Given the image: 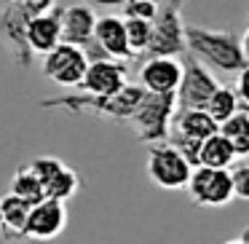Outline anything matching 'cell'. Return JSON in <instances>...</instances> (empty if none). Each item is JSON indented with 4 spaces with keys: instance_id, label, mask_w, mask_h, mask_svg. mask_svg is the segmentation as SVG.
Listing matches in <instances>:
<instances>
[{
    "instance_id": "1",
    "label": "cell",
    "mask_w": 249,
    "mask_h": 244,
    "mask_svg": "<svg viewBox=\"0 0 249 244\" xmlns=\"http://www.w3.org/2000/svg\"><path fill=\"white\" fill-rule=\"evenodd\" d=\"M147 94V89L137 86V83H126L121 92L115 94H91L83 89L81 94H62L54 99H40V108H51V110H65V113H75V115H97V118H107V121H126L137 113L142 97Z\"/></svg>"
},
{
    "instance_id": "2",
    "label": "cell",
    "mask_w": 249,
    "mask_h": 244,
    "mask_svg": "<svg viewBox=\"0 0 249 244\" xmlns=\"http://www.w3.org/2000/svg\"><path fill=\"white\" fill-rule=\"evenodd\" d=\"M188 51L198 56L212 70L222 73H241L249 65L244 38L231 30H209L201 24H188Z\"/></svg>"
},
{
    "instance_id": "3",
    "label": "cell",
    "mask_w": 249,
    "mask_h": 244,
    "mask_svg": "<svg viewBox=\"0 0 249 244\" xmlns=\"http://www.w3.org/2000/svg\"><path fill=\"white\" fill-rule=\"evenodd\" d=\"M177 92H147L142 97L137 113L129 118V126L134 137L145 145L158 140H169L172 121L177 113Z\"/></svg>"
},
{
    "instance_id": "4",
    "label": "cell",
    "mask_w": 249,
    "mask_h": 244,
    "mask_svg": "<svg viewBox=\"0 0 249 244\" xmlns=\"http://www.w3.org/2000/svg\"><path fill=\"white\" fill-rule=\"evenodd\" d=\"M193 161L174 145L172 140H158L147 145V177L161 190H182L188 188Z\"/></svg>"
},
{
    "instance_id": "5",
    "label": "cell",
    "mask_w": 249,
    "mask_h": 244,
    "mask_svg": "<svg viewBox=\"0 0 249 244\" xmlns=\"http://www.w3.org/2000/svg\"><path fill=\"white\" fill-rule=\"evenodd\" d=\"M185 0H163L153 19V40L147 54L150 56H179L188 51V27L182 22Z\"/></svg>"
},
{
    "instance_id": "6",
    "label": "cell",
    "mask_w": 249,
    "mask_h": 244,
    "mask_svg": "<svg viewBox=\"0 0 249 244\" xmlns=\"http://www.w3.org/2000/svg\"><path fill=\"white\" fill-rule=\"evenodd\" d=\"M91 65V56L83 46L67 43L62 40L56 49H51L49 54H43V78H49L51 83L62 89H81L83 78H86V70Z\"/></svg>"
},
{
    "instance_id": "7",
    "label": "cell",
    "mask_w": 249,
    "mask_h": 244,
    "mask_svg": "<svg viewBox=\"0 0 249 244\" xmlns=\"http://www.w3.org/2000/svg\"><path fill=\"white\" fill-rule=\"evenodd\" d=\"M188 193L190 201L196 206H206V209H217V206H225L236 199V190H233V174L228 169H217V167H198L193 169L188 183Z\"/></svg>"
},
{
    "instance_id": "8",
    "label": "cell",
    "mask_w": 249,
    "mask_h": 244,
    "mask_svg": "<svg viewBox=\"0 0 249 244\" xmlns=\"http://www.w3.org/2000/svg\"><path fill=\"white\" fill-rule=\"evenodd\" d=\"M182 62H185V73H182V81H179V89H177V105L179 108H206L212 94L220 89L214 73H212L209 65H204L190 51H185Z\"/></svg>"
},
{
    "instance_id": "9",
    "label": "cell",
    "mask_w": 249,
    "mask_h": 244,
    "mask_svg": "<svg viewBox=\"0 0 249 244\" xmlns=\"http://www.w3.org/2000/svg\"><path fill=\"white\" fill-rule=\"evenodd\" d=\"M27 27H30V17L24 14V8L19 3H6L0 8V40H3L6 51L19 67H30L35 59V51L27 38Z\"/></svg>"
},
{
    "instance_id": "10",
    "label": "cell",
    "mask_w": 249,
    "mask_h": 244,
    "mask_svg": "<svg viewBox=\"0 0 249 244\" xmlns=\"http://www.w3.org/2000/svg\"><path fill=\"white\" fill-rule=\"evenodd\" d=\"M30 164H33V169L40 174V180H43L46 196H49V199L67 201V199H72V196L78 193V188H81V174H78L72 167H67L62 158L40 156V158H35V161H30Z\"/></svg>"
},
{
    "instance_id": "11",
    "label": "cell",
    "mask_w": 249,
    "mask_h": 244,
    "mask_svg": "<svg viewBox=\"0 0 249 244\" xmlns=\"http://www.w3.org/2000/svg\"><path fill=\"white\" fill-rule=\"evenodd\" d=\"M67 225V206L62 199H49L33 204L24 239H56Z\"/></svg>"
},
{
    "instance_id": "12",
    "label": "cell",
    "mask_w": 249,
    "mask_h": 244,
    "mask_svg": "<svg viewBox=\"0 0 249 244\" xmlns=\"http://www.w3.org/2000/svg\"><path fill=\"white\" fill-rule=\"evenodd\" d=\"M129 83V67L124 59H113V56H97L91 59L83 78V86L91 94H115Z\"/></svg>"
},
{
    "instance_id": "13",
    "label": "cell",
    "mask_w": 249,
    "mask_h": 244,
    "mask_svg": "<svg viewBox=\"0 0 249 244\" xmlns=\"http://www.w3.org/2000/svg\"><path fill=\"white\" fill-rule=\"evenodd\" d=\"M94 46L99 49L102 56L113 59H134L129 46V33H126V17L105 14L97 19V33H94Z\"/></svg>"
},
{
    "instance_id": "14",
    "label": "cell",
    "mask_w": 249,
    "mask_h": 244,
    "mask_svg": "<svg viewBox=\"0 0 249 244\" xmlns=\"http://www.w3.org/2000/svg\"><path fill=\"white\" fill-rule=\"evenodd\" d=\"M185 73L179 56H150L140 67V83L147 92H177Z\"/></svg>"
},
{
    "instance_id": "15",
    "label": "cell",
    "mask_w": 249,
    "mask_h": 244,
    "mask_svg": "<svg viewBox=\"0 0 249 244\" xmlns=\"http://www.w3.org/2000/svg\"><path fill=\"white\" fill-rule=\"evenodd\" d=\"M97 14L89 3H75V6L62 8V40L75 46H89L94 43V33H97Z\"/></svg>"
},
{
    "instance_id": "16",
    "label": "cell",
    "mask_w": 249,
    "mask_h": 244,
    "mask_svg": "<svg viewBox=\"0 0 249 244\" xmlns=\"http://www.w3.org/2000/svg\"><path fill=\"white\" fill-rule=\"evenodd\" d=\"M220 131V121L206 108H177L172 121V137H190V140H206L209 134Z\"/></svg>"
},
{
    "instance_id": "17",
    "label": "cell",
    "mask_w": 249,
    "mask_h": 244,
    "mask_svg": "<svg viewBox=\"0 0 249 244\" xmlns=\"http://www.w3.org/2000/svg\"><path fill=\"white\" fill-rule=\"evenodd\" d=\"M27 38L33 51L40 56L49 54L51 49H56L62 43V8H54V11L38 14V17L30 19Z\"/></svg>"
},
{
    "instance_id": "18",
    "label": "cell",
    "mask_w": 249,
    "mask_h": 244,
    "mask_svg": "<svg viewBox=\"0 0 249 244\" xmlns=\"http://www.w3.org/2000/svg\"><path fill=\"white\" fill-rule=\"evenodd\" d=\"M3 206V233L8 239H24V228H27L30 212H33V201L22 199L19 193H8L0 199Z\"/></svg>"
},
{
    "instance_id": "19",
    "label": "cell",
    "mask_w": 249,
    "mask_h": 244,
    "mask_svg": "<svg viewBox=\"0 0 249 244\" xmlns=\"http://www.w3.org/2000/svg\"><path fill=\"white\" fill-rule=\"evenodd\" d=\"M238 158L233 142L228 140L222 131H214L209 134L204 142H201V150H198V164L204 167H217V169H228L233 161Z\"/></svg>"
},
{
    "instance_id": "20",
    "label": "cell",
    "mask_w": 249,
    "mask_h": 244,
    "mask_svg": "<svg viewBox=\"0 0 249 244\" xmlns=\"http://www.w3.org/2000/svg\"><path fill=\"white\" fill-rule=\"evenodd\" d=\"M11 190L19 193L22 199L33 201V204H38V201L46 199V185H43V180H40V174L33 169V164H24V167H19L17 172H14Z\"/></svg>"
},
{
    "instance_id": "21",
    "label": "cell",
    "mask_w": 249,
    "mask_h": 244,
    "mask_svg": "<svg viewBox=\"0 0 249 244\" xmlns=\"http://www.w3.org/2000/svg\"><path fill=\"white\" fill-rule=\"evenodd\" d=\"M220 131L233 142V148H236L238 156L241 158L249 156V110H244V108L236 110L231 118L220 124Z\"/></svg>"
},
{
    "instance_id": "22",
    "label": "cell",
    "mask_w": 249,
    "mask_h": 244,
    "mask_svg": "<svg viewBox=\"0 0 249 244\" xmlns=\"http://www.w3.org/2000/svg\"><path fill=\"white\" fill-rule=\"evenodd\" d=\"M206 110H209L212 115H214L217 121H228L236 110H241V99H238V92L236 86H220L214 94H212L209 105H206Z\"/></svg>"
},
{
    "instance_id": "23",
    "label": "cell",
    "mask_w": 249,
    "mask_h": 244,
    "mask_svg": "<svg viewBox=\"0 0 249 244\" xmlns=\"http://www.w3.org/2000/svg\"><path fill=\"white\" fill-rule=\"evenodd\" d=\"M126 33H129L131 54H134V56L147 54V49H150V40H153V19L126 17Z\"/></svg>"
},
{
    "instance_id": "24",
    "label": "cell",
    "mask_w": 249,
    "mask_h": 244,
    "mask_svg": "<svg viewBox=\"0 0 249 244\" xmlns=\"http://www.w3.org/2000/svg\"><path fill=\"white\" fill-rule=\"evenodd\" d=\"M163 0H126L124 6V17H140V19H156L158 8Z\"/></svg>"
},
{
    "instance_id": "25",
    "label": "cell",
    "mask_w": 249,
    "mask_h": 244,
    "mask_svg": "<svg viewBox=\"0 0 249 244\" xmlns=\"http://www.w3.org/2000/svg\"><path fill=\"white\" fill-rule=\"evenodd\" d=\"M231 174H233V190H236V199L249 201V164L236 167Z\"/></svg>"
},
{
    "instance_id": "26",
    "label": "cell",
    "mask_w": 249,
    "mask_h": 244,
    "mask_svg": "<svg viewBox=\"0 0 249 244\" xmlns=\"http://www.w3.org/2000/svg\"><path fill=\"white\" fill-rule=\"evenodd\" d=\"M19 6L24 8V14H27L30 19L38 17V14H46V11H54L56 8V0H22Z\"/></svg>"
},
{
    "instance_id": "27",
    "label": "cell",
    "mask_w": 249,
    "mask_h": 244,
    "mask_svg": "<svg viewBox=\"0 0 249 244\" xmlns=\"http://www.w3.org/2000/svg\"><path fill=\"white\" fill-rule=\"evenodd\" d=\"M236 92H238V99H241V108L244 110H249V65L244 67L241 73H238V78H236Z\"/></svg>"
},
{
    "instance_id": "28",
    "label": "cell",
    "mask_w": 249,
    "mask_h": 244,
    "mask_svg": "<svg viewBox=\"0 0 249 244\" xmlns=\"http://www.w3.org/2000/svg\"><path fill=\"white\" fill-rule=\"evenodd\" d=\"M91 6H105V8H113V6H124L126 0H89Z\"/></svg>"
},
{
    "instance_id": "29",
    "label": "cell",
    "mask_w": 249,
    "mask_h": 244,
    "mask_svg": "<svg viewBox=\"0 0 249 244\" xmlns=\"http://www.w3.org/2000/svg\"><path fill=\"white\" fill-rule=\"evenodd\" d=\"M231 242H233V244H249V228H244V231L238 233L236 239H231Z\"/></svg>"
},
{
    "instance_id": "30",
    "label": "cell",
    "mask_w": 249,
    "mask_h": 244,
    "mask_svg": "<svg viewBox=\"0 0 249 244\" xmlns=\"http://www.w3.org/2000/svg\"><path fill=\"white\" fill-rule=\"evenodd\" d=\"M244 51H247V59H249V30L244 33Z\"/></svg>"
},
{
    "instance_id": "31",
    "label": "cell",
    "mask_w": 249,
    "mask_h": 244,
    "mask_svg": "<svg viewBox=\"0 0 249 244\" xmlns=\"http://www.w3.org/2000/svg\"><path fill=\"white\" fill-rule=\"evenodd\" d=\"M0 231H3V206H0Z\"/></svg>"
},
{
    "instance_id": "32",
    "label": "cell",
    "mask_w": 249,
    "mask_h": 244,
    "mask_svg": "<svg viewBox=\"0 0 249 244\" xmlns=\"http://www.w3.org/2000/svg\"><path fill=\"white\" fill-rule=\"evenodd\" d=\"M3 3H22V0H3Z\"/></svg>"
}]
</instances>
